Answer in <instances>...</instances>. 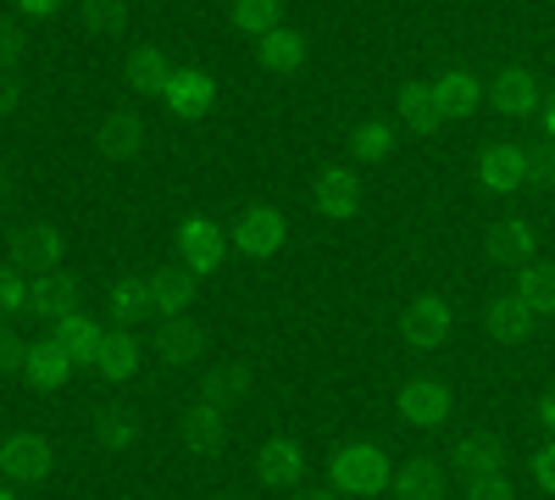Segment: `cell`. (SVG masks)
<instances>
[{
    "label": "cell",
    "instance_id": "obj_10",
    "mask_svg": "<svg viewBox=\"0 0 555 500\" xmlns=\"http://www.w3.org/2000/svg\"><path fill=\"white\" fill-rule=\"evenodd\" d=\"M544 412H550V423H555V400H550V406H544Z\"/></svg>",
    "mask_w": 555,
    "mask_h": 500
},
{
    "label": "cell",
    "instance_id": "obj_9",
    "mask_svg": "<svg viewBox=\"0 0 555 500\" xmlns=\"http://www.w3.org/2000/svg\"><path fill=\"white\" fill-rule=\"evenodd\" d=\"M473 500H505V489H500V484H478Z\"/></svg>",
    "mask_w": 555,
    "mask_h": 500
},
{
    "label": "cell",
    "instance_id": "obj_3",
    "mask_svg": "<svg viewBox=\"0 0 555 500\" xmlns=\"http://www.w3.org/2000/svg\"><path fill=\"white\" fill-rule=\"evenodd\" d=\"M405 489H411V495H416V500H428V495H434V489H439V478H434V473H428V467H416V473H411V478H405Z\"/></svg>",
    "mask_w": 555,
    "mask_h": 500
},
{
    "label": "cell",
    "instance_id": "obj_2",
    "mask_svg": "<svg viewBox=\"0 0 555 500\" xmlns=\"http://www.w3.org/2000/svg\"><path fill=\"white\" fill-rule=\"evenodd\" d=\"M411 412H416V418H439L444 400H439L434 389H416V395H411Z\"/></svg>",
    "mask_w": 555,
    "mask_h": 500
},
{
    "label": "cell",
    "instance_id": "obj_6",
    "mask_svg": "<svg viewBox=\"0 0 555 500\" xmlns=\"http://www.w3.org/2000/svg\"><path fill=\"white\" fill-rule=\"evenodd\" d=\"M467 462H478V467L494 462V445H467Z\"/></svg>",
    "mask_w": 555,
    "mask_h": 500
},
{
    "label": "cell",
    "instance_id": "obj_7",
    "mask_svg": "<svg viewBox=\"0 0 555 500\" xmlns=\"http://www.w3.org/2000/svg\"><path fill=\"white\" fill-rule=\"evenodd\" d=\"M500 329H505V334H517V329H522V311L505 306V311H500Z\"/></svg>",
    "mask_w": 555,
    "mask_h": 500
},
{
    "label": "cell",
    "instance_id": "obj_1",
    "mask_svg": "<svg viewBox=\"0 0 555 500\" xmlns=\"http://www.w3.org/2000/svg\"><path fill=\"white\" fill-rule=\"evenodd\" d=\"M339 478L366 489V484H378V462L366 457V450H345V457H339Z\"/></svg>",
    "mask_w": 555,
    "mask_h": 500
},
{
    "label": "cell",
    "instance_id": "obj_5",
    "mask_svg": "<svg viewBox=\"0 0 555 500\" xmlns=\"http://www.w3.org/2000/svg\"><path fill=\"white\" fill-rule=\"evenodd\" d=\"M528 300H539V306H555V279H528Z\"/></svg>",
    "mask_w": 555,
    "mask_h": 500
},
{
    "label": "cell",
    "instance_id": "obj_4",
    "mask_svg": "<svg viewBox=\"0 0 555 500\" xmlns=\"http://www.w3.org/2000/svg\"><path fill=\"white\" fill-rule=\"evenodd\" d=\"M39 462H44V457H39L34 445H12V467H17V473H34Z\"/></svg>",
    "mask_w": 555,
    "mask_h": 500
},
{
    "label": "cell",
    "instance_id": "obj_8",
    "mask_svg": "<svg viewBox=\"0 0 555 500\" xmlns=\"http://www.w3.org/2000/svg\"><path fill=\"white\" fill-rule=\"evenodd\" d=\"M539 473H544V484L555 489V450H544V457H539Z\"/></svg>",
    "mask_w": 555,
    "mask_h": 500
}]
</instances>
